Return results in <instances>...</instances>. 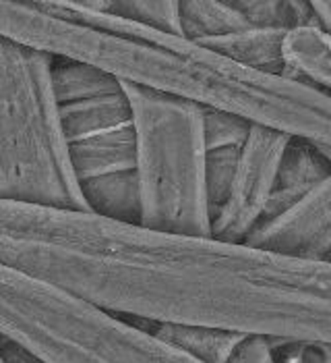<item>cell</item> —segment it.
Returning a JSON list of instances; mask_svg holds the SVG:
<instances>
[{"label":"cell","mask_w":331,"mask_h":363,"mask_svg":"<svg viewBox=\"0 0 331 363\" xmlns=\"http://www.w3.org/2000/svg\"><path fill=\"white\" fill-rule=\"evenodd\" d=\"M0 35L52 58L91 65L122 84L331 147L330 96L247 69L182 35L124 21L93 0H0Z\"/></svg>","instance_id":"cell-1"},{"label":"cell","mask_w":331,"mask_h":363,"mask_svg":"<svg viewBox=\"0 0 331 363\" xmlns=\"http://www.w3.org/2000/svg\"><path fill=\"white\" fill-rule=\"evenodd\" d=\"M259 250L50 208L31 279L129 322L232 330Z\"/></svg>","instance_id":"cell-2"},{"label":"cell","mask_w":331,"mask_h":363,"mask_svg":"<svg viewBox=\"0 0 331 363\" xmlns=\"http://www.w3.org/2000/svg\"><path fill=\"white\" fill-rule=\"evenodd\" d=\"M54 58L0 35V199L87 212L60 129Z\"/></svg>","instance_id":"cell-3"},{"label":"cell","mask_w":331,"mask_h":363,"mask_svg":"<svg viewBox=\"0 0 331 363\" xmlns=\"http://www.w3.org/2000/svg\"><path fill=\"white\" fill-rule=\"evenodd\" d=\"M122 85L137 138L139 224L174 235L211 237L203 108L160 91Z\"/></svg>","instance_id":"cell-4"},{"label":"cell","mask_w":331,"mask_h":363,"mask_svg":"<svg viewBox=\"0 0 331 363\" xmlns=\"http://www.w3.org/2000/svg\"><path fill=\"white\" fill-rule=\"evenodd\" d=\"M52 87L77 183L133 172L137 138L122 82L91 65L54 58Z\"/></svg>","instance_id":"cell-5"},{"label":"cell","mask_w":331,"mask_h":363,"mask_svg":"<svg viewBox=\"0 0 331 363\" xmlns=\"http://www.w3.org/2000/svg\"><path fill=\"white\" fill-rule=\"evenodd\" d=\"M290 135L252 125L221 206L211 216V237L245 243L261 224L276 187L277 168Z\"/></svg>","instance_id":"cell-6"},{"label":"cell","mask_w":331,"mask_h":363,"mask_svg":"<svg viewBox=\"0 0 331 363\" xmlns=\"http://www.w3.org/2000/svg\"><path fill=\"white\" fill-rule=\"evenodd\" d=\"M245 243L292 257L331 262V174L292 208L259 224Z\"/></svg>","instance_id":"cell-7"},{"label":"cell","mask_w":331,"mask_h":363,"mask_svg":"<svg viewBox=\"0 0 331 363\" xmlns=\"http://www.w3.org/2000/svg\"><path fill=\"white\" fill-rule=\"evenodd\" d=\"M331 174V147L290 138L277 168L276 187L261 223L276 218Z\"/></svg>","instance_id":"cell-8"},{"label":"cell","mask_w":331,"mask_h":363,"mask_svg":"<svg viewBox=\"0 0 331 363\" xmlns=\"http://www.w3.org/2000/svg\"><path fill=\"white\" fill-rule=\"evenodd\" d=\"M281 55L286 77L331 98V33L321 26L286 31Z\"/></svg>","instance_id":"cell-9"},{"label":"cell","mask_w":331,"mask_h":363,"mask_svg":"<svg viewBox=\"0 0 331 363\" xmlns=\"http://www.w3.org/2000/svg\"><path fill=\"white\" fill-rule=\"evenodd\" d=\"M284 35L286 31H279V29L248 28L236 33L221 35V38L197 42V44L226 56L247 69L286 77V65H284V55H281Z\"/></svg>","instance_id":"cell-10"},{"label":"cell","mask_w":331,"mask_h":363,"mask_svg":"<svg viewBox=\"0 0 331 363\" xmlns=\"http://www.w3.org/2000/svg\"><path fill=\"white\" fill-rule=\"evenodd\" d=\"M149 330L166 340L168 345L203 363H230L240 342L247 338L245 335L230 333V330L209 328V326H185V324H160V326H149Z\"/></svg>","instance_id":"cell-11"},{"label":"cell","mask_w":331,"mask_h":363,"mask_svg":"<svg viewBox=\"0 0 331 363\" xmlns=\"http://www.w3.org/2000/svg\"><path fill=\"white\" fill-rule=\"evenodd\" d=\"M87 212L116 220L139 224L137 172H120L79 185Z\"/></svg>","instance_id":"cell-12"},{"label":"cell","mask_w":331,"mask_h":363,"mask_svg":"<svg viewBox=\"0 0 331 363\" xmlns=\"http://www.w3.org/2000/svg\"><path fill=\"white\" fill-rule=\"evenodd\" d=\"M180 28L187 40L205 42L250 26L234 0H185L180 2Z\"/></svg>","instance_id":"cell-13"},{"label":"cell","mask_w":331,"mask_h":363,"mask_svg":"<svg viewBox=\"0 0 331 363\" xmlns=\"http://www.w3.org/2000/svg\"><path fill=\"white\" fill-rule=\"evenodd\" d=\"M250 28L290 31L319 26L313 2L303 0H234Z\"/></svg>","instance_id":"cell-14"},{"label":"cell","mask_w":331,"mask_h":363,"mask_svg":"<svg viewBox=\"0 0 331 363\" xmlns=\"http://www.w3.org/2000/svg\"><path fill=\"white\" fill-rule=\"evenodd\" d=\"M98 9L124 21L164 33L182 35L178 0H93ZM185 38V35H182Z\"/></svg>","instance_id":"cell-15"},{"label":"cell","mask_w":331,"mask_h":363,"mask_svg":"<svg viewBox=\"0 0 331 363\" xmlns=\"http://www.w3.org/2000/svg\"><path fill=\"white\" fill-rule=\"evenodd\" d=\"M240 150L243 147H220V150H209L205 156V185H207L211 216L228 196V189L232 185L234 172L238 167Z\"/></svg>","instance_id":"cell-16"},{"label":"cell","mask_w":331,"mask_h":363,"mask_svg":"<svg viewBox=\"0 0 331 363\" xmlns=\"http://www.w3.org/2000/svg\"><path fill=\"white\" fill-rule=\"evenodd\" d=\"M250 127L252 125L248 121L236 114L203 108V138L207 152L220 147H243Z\"/></svg>","instance_id":"cell-17"},{"label":"cell","mask_w":331,"mask_h":363,"mask_svg":"<svg viewBox=\"0 0 331 363\" xmlns=\"http://www.w3.org/2000/svg\"><path fill=\"white\" fill-rule=\"evenodd\" d=\"M279 363H331V342L274 340Z\"/></svg>","instance_id":"cell-18"},{"label":"cell","mask_w":331,"mask_h":363,"mask_svg":"<svg viewBox=\"0 0 331 363\" xmlns=\"http://www.w3.org/2000/svg\"><path fill=\"white\" fill-rule=\"evenodd\" d=\"M230 363H279L276 342L265 336H247L236 349Z\"/></svg>","instance_id":"cell-19"},{"label":"cell","mask_w":331,"mask_h":363,"mask_svg":"<svg viewBox=\"0 0 331 363\" xmlns=\"http://www.w3.org/2000/svg\"><path fill=\"white\" fill-rule=\"evenodd\" d=\"M0 359L2 363H44L40 362L33 353H29L28 349H23L6 338H0Z\"/></svg>","instance_id":"cell-20"},{"label":"cell","mask_w":331,"mask_h":363,"mask_svg":"<svg viewBox=\"0 0 331 363\" xmlns=\"http://www.w3.org/2000/svg\"><path fill=\"white\" fill-rule=\"evenodd\" d=\"M0 363H2V359H0Z\"/></svg>","instance_id":"cell-21"}]
</instances>
